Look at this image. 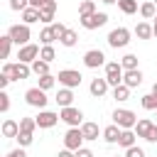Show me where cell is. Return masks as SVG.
<instances>
[{
    "instance_id": "cell-3",
    "label": "cell",
    "mask_w": 157,
    "mask_h": 157,
    "mask_svg": "<svg viewBox=\"0 0 157 157\" xmlns=\"http://www.w3.org/2000/svg\"><path fill=\"white\" fill-rule=\"evenodd\" d=\"M25 101H27V105H32V108H39V110H44L47 108V91L44 88H39V86H34V88H27L25 91Z\"/></svg>"
},
{
    "instance_id": "cell-42",
    "label": "cell",
    "mask_w": 157,
    "mask_h": 157,
    "mask_svg": "<svg viewBox=\"0 0 157 157\" xmlns=\"http://www.w3.org/2000/svg\"><path fill=\"white\" fill-rule=\"evenodd\" d=\"M52 29H54V34H56V39H61V34H64V32H66L69 27H66L64 22H52Z\"/></svg>"
},
{
    "instance_id": "cell-5",
    "label": "cell",
    "mask_w": 157,
    "mask_h": 157,
    "mask_svg": "<svg viewBox=\"0 0 157 157\" xmlns=\"http://www.w3.org/2000/svg\"><path fill=\"white\" fill-rule=\"evenodd\" d=\"M123 74H125V69H123L120 61H105V78H108L110 88L123 83Z\"/></svg>"
},
{
    "instance_id": "cell-41",
    "label": "cell",
    "mask_w": 157,
    "mask_h": 157,
    "mask_svg": "<svg viewBox=\"0 0 157 157\" xmlns=\"http://www.w3.org/2000/svg\"><path fill=\"white\" fill-rule=\"evenodd\" d=\"M125 157H145V150H142V147H137V145H132V147H128V150H125Z\"/></svg>"
},
{
    "instance_id": "cell-49",
    "label": "cell",
    "mask_w": 157,
    "mask_h": 157,
    "mask_svg": "<svg viewBox=\"0 0 157 157\" xmlns=\"http://www.w3.org/2000/svg\"><path fill=\"white\" fill-rule=\"evenodd\" d=\"M101 2H105V5H115L118 0H101Z\"/></svg>"
},
{
    "instance_id": "cell-36",
    "label": "cell",
    "mask_w": 157,
    "mask_h": 157,
    "mask_svg": "<svg viewBox=\"0 0 157 157\" xmlns=\"http://www.w3.org/2000/svg\"><path fill=\"white\" fill-rule=\"evenodd\" d=\"M39 125H37V118H20V130H27V132H34Z\"/></svg>"
},
{
    "instance_id": "cell-51",
    "label": "cell",
    "mask_w": 157,
    "mask_h": 157,
    "mask_svg": "<svg viewBox=\"0 0 157 157\" xmlns=\"http://www.w3.org/2000/svg\"><path fill=\"white\" fill-rule=\"evenodd\" d=\"M152 93H155V96H157V81H155V83H152Z\"/></svg>"
},
{
    "instance_id": "cell-28",
    "label": "cell",
    "mask_w": 157,
    "mask_h": 157,
    "mask_svg": "<svg viewBox=\"0 0 157 157\" xmlns=\"http://www.w3.org/2000/svg\"><path fill=\"white\" fill-rule=\"evenodd\" d=\"M140 105L145 108V110H157V96L150 91V93H145L142 98H140Z\"/></svg>"
},
{
    "instance_id": "cell-11",
    "label": "cell",
    "mask_w": 157,
    "mask_h": 157,
    "mask_svg": "<svg viewBox=\"0 0 157 157\" xmlns=\"http://www.w3.org/2000/svg\"><path fill=\"white\" fill-rule=\"evenodd\" d=\"M39 52H42V47H37V44H22L17 49V59L25 64H32L34 59H39Z\"/></svg>"
},
{
    "instance_id": "cell-43",
    "label": "cell",
    "mask_w": 157,
    "mask_h": 157,
    "mask_svg": "<svg viewBox=\"0 0 157 157\" xmlns=\"http://www.w3.org/2000/svg\"><path fill=\"white\" fill-rule=\"evenodd\" d=\"M7 157H27V152H25V147H17V150H10Z\"/></svg>"
},
{
    "instance_id": "cell-19",
    "label": "cell",
    "mask_w": 157,
    "mask_h": 157,
    "mask_svg": "<svg viewBox=\"0 0 157 157\" xmlns=\"http://www.w3.org/2000/svg\"><path fill=\"white\" fill-rule=\"evenodd\" d=\"M0 132H2V137H17V132H20V123L12 120V118H7V120H2Z\"/></svg>"
},
{
    "instance_id": "cell-2",
    "label": "cell",
    "mask_w": 157,
    "mask_h": 157,
    "mask_svg": "<svg viewBox=\"0 0 157 157\" xmlns=\"http://www.w3.org/2000/svg\"><path fill=\"white\" fill-rule=\"evenodd\" d=\"M113 123L120 125L123 130L135 128V125H137V113H135V110H128V108H115V110H113Z\"/></svg>"
},
{
    "instance_id": "cell-4",
    "label": "cell",
    "mask_w": 157,
    "mask_h": 157,
    "mask_svg": "<svg viewBox=\"0 0 157 157\" xmlns=\"http://www.w3.org/2000/svg\"><path fill=\"white\" fill-rule=\"evenodd\" d=\"M108 44H110L113 49L128 47V44H130V29H128V27H115V29H110V32H108Z\"/></svg>"
},
{
    "instance_id": "cell-35",
    "label": "cell",
    "mask_w": 157,
    "mask_h": 157,
    "mask_svg": "<svg viewBox=\"0 0 157 157\" xmlns=\"http://www.w3.org/2000/svg\"><path fill=\"white\" fill-rule=\"evenodd\" d=\"M137 61H140V59H137V54H125V56L120 59V64H123V69H125V71L137 69Z\"/></svg>"
},
{
    "instance_id": "cell-13",
    "label": "cell",
    "mask_w": 157,
    "mask_h": 157,
    "mask_svg": "<svg viewBox=\"0 0 157 157\" xmlns=\"http://www.w3.org/2000/svg\"><path fill=\"white\" fill-rule=\"evenodd\" d=\"M34 118H37V125H39L42 130H49V128H54V125L61 120V118H59V113L47 110V108H44V110H39V115H34Z\"/></svg>"
},
{
    "instance_id": "cell-9",
    "label": "cell",
    "mask_w": 157,
    "mask_h": 157,
    "mask_svg": "<svg viewBox=\"0 0 157 157\" xmlns=\"http://www.w3.org/2000/svg\"><path fill=\"white\" fill-rule=\"evenodd\" d=\"M83 132H81V128H69L66 130V135H64V147H69V150H78V147H83Z\"/></svg>"
},
{
    "instance_id": "cell-15",
    "label": "cell",
    "mask_w": 157,
    "mask_h": 157,
    "mask_svg": "<svg viewBox=\"0 0 157 157\" xmlns=\"http://www.w3.org/2000/svg\"><path fill=\"white\" fill-rule=\"evenodd\" d=\"M54 15H56V0H49L44 7H39V17L44 25H52L54 22Z\"/></svg>"
},
{
    "instance_id": "cell-26",
    "label": "cell",
    "mask_w": 157,
    "mask_h": 157,
    "mask_svg": "<svg viewBox=\"0 0 157 157\" xmlns=\"http://www.w3.org/2000/svg\"><path fill=\"white\" fill-rule=\"evenodd\" d=\"M96 12V2L93 0H81L78 2V17H88Z\"/></svg>"
},
{
    "instance_id": "cell-53",
    "label": "cell",
    "mask_w": 157,
    "mask_h": 157,
    "mask_svg": "<svg viewBox=\"0 0 157 157\" xmlns=\"http://www.w3.org/2000/svg\"><path fill=\"white\" fill-rule=\"evenodd\" d=\"M152 2H155V5H157V0H152Z\"/></svg>"
},
{
    "instance_id": "cell-8",
    "label": "cell",
    "mask_w": 157,
    "mask_h": 157,
    "mask_svg": "<svg viewBox=\"0 0 157 157\" xmlns=\"http://www.w3.org/2000/svg\"><path fill=\"white\" fill-rule=\"evenodd\" d=\"M56 78H59V83L61 86H66V88H76V86H81V71H76V69H61L59 74H56Z\"/></svg>"
},
{
    "instance_id": "cell-27",
    "label": "cell",
    "mask_w": 157,
    "mask_h": 157,
    "mask_svg": "<svg viewBox=\"0 0 157 157\" xmlns=\"http://www.w3.org/2000/svg\"><path fill=\"white\" fill-rule=\"evenodd\" d=\"M12 44H15V42H12V37H10V34H2V37H0V56H2V59H7V56H10Z\"/></svg>"
},
{
    "instance_id": "cell-45",
    "label": "cell",
    "mask_w": 157,
    "mask_h": 157,
    "mask_svg": "<svg viewBox=\"0 0 157 157\" xmlns=\"http://www.w3.org/2000/svg\"><path fill=\"white\" fill-rule=\"evenodd\" d=\"M10 81H12V78H10V76H5V74H0V91H5V88H7V83H10Z\"/></svg>"
},
{
    "instance_id": "cell-33",
    "label": "cell",
    "mask_w": 157,
    "mask_h": 157,
    "mask_svg": "<svg viewBox=\"0 0 157 157\" xmlns=\"http://www.w3.org/2000/svg\"><path fill=\"white\" fill-rule=\"evenodd\" d=\"M54 39H56V34H54L52 25H47V27H44V29L39 32V42H42V44H52Z\"/></svg>"
},
{
    "instance_id": "cell-16",
    "label": "cell",
    "mask_w": 157,
    "mask_h": 157,
    "mask_svg": "<svg viewBox=\"0 0 157 157\" xmlns=\"http://www.w3.org/2000/svg\"><path fill=\"white\" fill-rule=\"evenodd\" d=\"M123 83L130 86V88H137V86L142 83V71H140V69H130V71H125V74H123Z\"/></svg>"
},
{
    "instance_id": "cell-7",
    "label": "cell",
    "mask_w": 157,
    "mask_h": 157,
    "mask_svg": "<svg viewBox=\"0 0 157 157\" xmlns=\"http://www.w3.org/2000/svg\"><path fill=\"white\" fill-rule=\"evenodd\" d=\"M7 34L12 37V42L17 44V47H22V44H29V37H32V32H29V25H12L10 29H7Z\"/></svg>"
},
{
    "instance_id": "cell-25",
    "label": "cell",
    "mask_w": 157,
    "mask_h": 157,
    "mask_svg": "<svg viewBox=\"0 0 157 157\" xmlns=\"http://www.w3.org/2000/svg\"><path fill=\"white\" fill-rule=\"evenodd\" d=\"M22 22L25 25H34V22H42V17H39V10L37 7H27V10H22Z\"/></svg>"
},
{
    "instance_id": "cell-18",
    "label": "cell",
    "mask_w": 157,
    "mask_h": 157,
    "mask_svg": "<svg viewBox=\"0 0 157 157\" xmlns=\"http://www.w3.org/2000/svg\"><path fill=\"white\" fill-rule=\"evenodd\" d=\"M135 37H137V39H152V37H155V29H152V25H150L147 20L137 22V25H135Z\"/></svg>"
},
{
    "instance_id": "cell-12",
    "label": "cell",
    "mask_w": 157,
    "mask_h": 157,
    "mask_svg": "<svg viewBox=\"0 0 157 157\" xmlns=\"http://www.w3.org/2000/svg\"><path fill=\"white\" fill-rule=\"evenodd\" d=\"M83 66L88 69H98V66H105V54L101 49H88L83 54Z\"/></svg>"
},
{
    "instance_id": "cell-30",
    "label": "cell",
    "mask_w": 157,
    "mask_h": 157,
    "mask_svg": "<svg viewBox=\"0 0 157 157\" xmlns=\"http://www.w3.org/2000/svg\"><path fill=\"white\" fill-rule=\"evenodd\" d=\"M32 74H37V76L49 74V61H44V59H34V61H32Z\"/></svg>"
},
{
    "instance_id": "cell-23",
    "label": "cell",
    "mask_w": 157,
    "mask_h": 157,
    "mask_svg": "<svg viewBox=\"0 0 157 157\" xmlns=\"http://www.w3.org/2000/svg\"><path fill=\"white\" fill-rule=\"evenodd\" d=\"M152 120L150 118H140L137 120V125H135V132H137V137H142V140H147V135H150V130H152Z\"/></svg>"
},
{
    "instance_id": "cell-34",
    "label": "cell",
    "mask_w": 157,
    "mask_h": 157,
    "mask_svg": "<svg viewBox=\"0 0 157 157\" xmlns=\"http://www.w3.org/2000/svg\"><path fill=\"white\" fill-rule=\"evenodd\" d=\"M59 42H61L64 47H74V44L78 42V34H76L74 29H66V32L61 34V39H59Z\"/></svg>"
},
{
    "instance_id": "cell-20",
    "label": "cell",
    "mask_w": 157,
    "mask_h": 157,
    "mask_svg": "<svg viewBox=\"0 0 157 157\" xmlns=\"http://www.w3.org/2000/svg\"><path fill=\"white\" fill-rule=\"evenodd\" d=\"M120 132H123V128L113 123V125L103 128V140H105L108 145H113V142H118V140H120Z\"/></svg>"
},
{
    "instance_id": "cell-39",
    "label": "cell",
    "mask_w": 157,
    "mask_h": 157,
    "mask_svg": "<svg viewBox=\"0 0 157 157\" xmlns=\"http://www.w3.org/2000/svg\"><path fill=\"white\" fill-rule=\"evenodd\" d=\"M27 7H29V0H10V10H15V12H22Z\"/></svg>"
},
{
    "instance_id": "cell-6",
    "label": "cell",
    "mask_w": 157,
    "mask_h": 157,
    "mask_svg": "<svg viewBox=\"0 0 157 157\" xmlns=\"http://www.w3.org/2000/svg\"><path fill=\"white\" fill-rule=\"evenodd\" d=\"M59 118H61L69 128H81V123H83V113H81L78 108H74V105L61 108V110H59Z\"/></svg>"
},
{
    "instance_id": "cell-38",
    "label": "cell",
    "mask_w": 157,
    "mask_h": 157,
    "mask_svg": "<svg viewBox=\"0 0 157 157\" xmlns=\"http://www.w3.org/2000/svg\"><path fill=\"white\" fill-rule=\"evenodd\" d=\"M54 83H56V76H52V74H44V76H39V88H44V91H49V88H54Z\"/></svg>"
},
{
    "instance_id": "cell-46",
    "label": "cell",
    "mask_w": 157,
    "mask_h": 157,
    "mask_svg": "<svg viewBox=\"0 0 157 157\" xmlns=\"http://www.w3.org/2000/svg\"><path fill=\"white\" fill-rule=\"evenodd\" d=\"M56 157H76V152L74 150H69V147H64V150H59V155Z\"/></svg>"
},
{
    "instance_id": "cell-52",
    "label": "cell",
    "mask_w": 157,
    "mask_h": 157,
    "mask_svg": "<svg viewBox=\"0 0 157 157\" xmlns=\"http://www.w3.org/2000/svg\"><path fill=\"white\" fill-rule=\"evenodd\" d=\"M113 157H125V155H113Z\"/></svg>"
},
{
    "instance_id": "cell-22",
    "label": "cell",
    "mask_w": 157,
    "mask_h": 157,
    "mask_svg": "<svg viewBox=\"0 0 157 157\" xmlns=\"http://www.w3.org/2000/svg\"><path fill=\"white\" fill-rule=\"evenodd\" d=\"M56 103L61 105V108H66V105H71L74 103V88H59V93H56Z\"/></svg>"
},
{
    "instance_id": "cell-50",
    "label": "cell",
    "mask_w": 157,
    "mask_h": 157,
    "mask_svg": "<svg viewBox=\"0 0 157 157\" xmlns=\"http://www.w3.org/2000/svg\"><path fill=\"white\" fill-rule=\"evenodd\" d=\"M152 29H155V37H157V17H155V22H152Z\"/></svg>"
},
{
    "instance_id": "cell-29",
    "label": "cell",
    "mask_w": 157,
    "mask_h": 157,
    "mask_svg": "<svg viewBox=\"0 0 157 157\" xmlns=\"http://www.w3.org/2000/svg\"><path fill=\"white\" fill-rule=\"evenodd\" d=\"M118 7H120V12H125V15H135L140 7H137V0H118Z\"/></svg>"
},
{
    "instance_id": "cell-37",
    "label": "cell",
    "mask_w": 157,
    "mask_h": 157,
    "mask_svg": "<svg viewBox=\"0 0 157 157\" xmlns=\"http://www.w3.org/2000/svg\"><path fill=\"white\" fill-rule=\"evenodd\" d=\"M39 59H44V61H54V59H56V52H54V47H52V44H42Z\"/></svg>"
},
{
    "instance_id": "cell-17",
    "label": "cell",
    "mask_w": 157,
    "mask_h": 157,
    "mask_svg": "<svg viewBox=\"0 0 157 157\" xmlns=\"http://www.w3.org/2000/svg\"><path fill=\"white\" fill-rule=\"evenodd\" d=\"M81 132H83L86 140H98V135H103V130L98 128V123H91V120L81 123Z\"/></svg>"
},
{
    "instance_id": "cell-32",
    "label": "cell",
    "mask_w": 157,
    "mask_h": 157,
    "mask_svg": "<svg viewBox=\"0 0 157 157\" xmlns=\"http://www.w3.org/2000/svg\"><path fill=\"white\" fill-rule=\"evenodd\" d=\"M15 140H17V145H20V147H29V145H32V140H34V132H27V130H20Z\"/></svg>"
},
{
    "instance_id": "cell-40",
    "label": "cell",
    "mask_w": 157,
    "mask_h": 157,
    "mask_svg": "<svg viewBox=\"0 0 157 157\" xmlns=\"http://www.w3.org/2000/svg\"><path fill=\"white\" fill-rule=\"evenodd\" d=\"M7 110H10V96L0 91V113H7Z\"/></svg>"
},
{
    "instance_id": "cell-24",
    "label": "cell",
    "mask_w": 157,
    "mask_h": 157,
    "mask_svg": "<svg viewBox=\"0 0 157 157\" xmlns=\"http://www.w3.org/2000/svg\"><path fill=\"white\" fill-rule=\"evenodd\" d=\"M140 15H142V20H155L157 17V5L152 0H145L140 5Z\"/></svg>"
},
{
    "instance_id": "cell-48",
    "label": "cell",
    "mask_w": 157,
    "mask_h": 157,
    "mask_svg": "<svg viewBox=\"0 0 157 157\" xmlns=\"http://www.w3.org/2000/svg\"><path fill=\"white\" fill-rule=\"evenodd\" d=\"M47 2H49V0H29V5H32V7H37V10H39V7H44Z\"/></svg>"
},
{
    "instance_id": "cell-1",
    "label": "cell",
    "mask_w": 157,
    "mask_h": 157,
    "mask_svg": "<svg viewBox=\"0 0 157 157\" xmlns=\"http://www.w3.org/2000/svg\"><path fill=\"white\" fill-rule=\"evenodd\" d=\"M2 74L10 76L12 81H25V78H29V74H32V64H25V61L12 64V61H7V64L2 66Z\"/></svg>"
},
{
    "instance_id": "cell-14",
    "label": "cell",
    "mask_w": 157,
    "mask_h": 157,
    "mask_svg": "<svg viewBox=\"0 0 157 157\" xmlns=\"http://www.w3.org/2000/svg\"><path fill=\"white\" fill-rule=\"evenodd\" d=\"M108 88H110V83H108V78L103 76V78H93L91 81V86H88V91H91V96L93 98H103L105 93H108Z\"/></svg>"
},
{
    "instance_id": "cell-10",
    "label": "cell",
    "mask_w": 157,
    "mask_h": 157,
    "mask_svg": "<svg viewBox=\"0 0 157 157\" xmlns=\"http://www.w3.org/2000/svg\"><path fill=\"white\" fill-rule=\"evenodd\" d=\"M78 22H81V27L83 29H98V27H103L105 22H108V15L105 12H93V15H88V17H78Z\"/></svg>"
},
{
    "instance_id": "cell-44",
    "label": "cell",
    "mask_w": 157,
    "mask_h": 157,
    "mask_svg": "<svg viewBox=\"0 0 157 157\" xmlns=\"http://www.w3.org/2000/svg\"><path fill=\"white\" fill-rule=\"evenodd\" d=\"M76 157H93V152H91L88 147H78V150H76Z\"/></svg>"
},
{
    "instance_id": "cell-31",
    "label": "cell",
    "mask_w": 157,
    "mask_h": 157,
    "mask_svg": "<svg viewBox=\"0 0 157 157\" xmlns=\"http://www.w3.org/2000/svg\"><path fill=\"white\" fill-rule=\"evenodd\" d=\"M113 98L120 103V101H128L130 98V86H125V83H120V86H115L113 88Z\"/></svg>"
},
{
    "instance_id": "cell-47",
    "label": "cell",
    "mask_w": 157,
    "mask_h": 157,
    "mask_svg": "<svg viewBox=\"0 0 157 157\" xmlns=\"http://www.w3.org/2000/svg\"><path fill=\"white\" fill-rule=\"evenodd\" d=\"M147 142H157V125H152V130L147 135Z\"/></svg>"
},
{
    "instance_id": "cell-21",
    "label": "cell",
    "mask_w": 157,
    "mask_h": 157,
    "mask_svg": "<svg viewBox=\"0 0 157 157\" xmlns=\"http://www.w3.org/2000/svg\"><path fill=\"white\" fill-rule=\"evenodd\" d=\"M135 140H137V132H135V128H128V130H123V132H120V140H118V145L128 150V147H132V145H135Z\"/></svg>"
}]
</instances>
